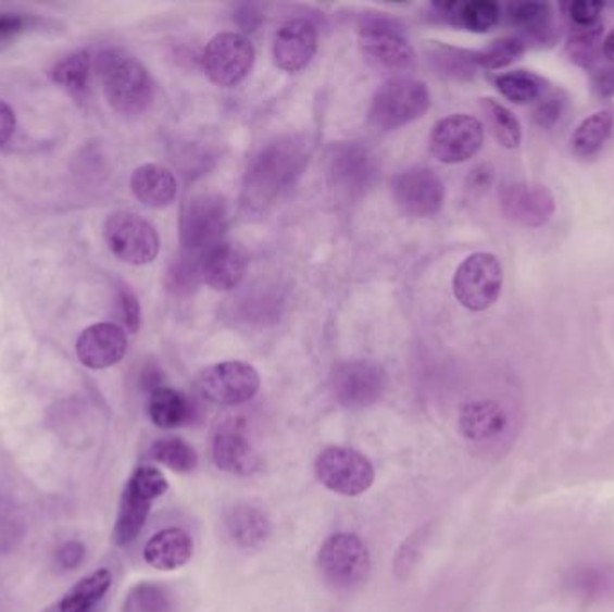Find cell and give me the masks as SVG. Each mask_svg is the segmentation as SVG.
<instances>
[{
  "label": "cell",
  "instance_id": "cell-1",
  "mask_svg": "<svg viewBox=\"0 0 614 612\" xmlns=\"http://www.w3.org/2000/svg\"><path fill=\"white\" fill-rule=\"evenodd\" d=\"M308 146L299 137H280L264 145L245 173L241 205L248 216H261L297 184L308 165Z\"/></svg>",
  "mask_w": 614,
  "mask_h": 612
},
{
  "label": "cell",
  "instance_id": "cell-2",
  "mask_svg": "<svg viewBox=\"0 0 614 612\" xmlns=\"http://www.w3.org/2000/svg\"><path fill=\"white\" fill-rule=\"evenodd\" d=\"M98 74L110 107L124 115H137L150 107L153 79L145 65L121 49L98 57Z\"/></svg>",
  "mask_w": 614,
  "mask_h": 612
},
{
  "label": "cell",
  "instance_id": "cell-3",
  "mask_svg": "<svg viewBox=\"0 0 614 612\" xmlns=\"http://www.w3.org/2000/svg\"><path fill=\"white\" fill-rule=\"evenodd\" d=\"M428 87L412 77H393L372 99L368 118L379 132H392L417 121L428 112Z\"/></svg>",
  "mask_w": 614,
  "mask_h": 612
},
{
  "label": "cell",
  "instance_id": "cell-4",
  "mask_svg": "<svg viewBox=\"0 0 614 612\" xmlns=\"http://www.w3.org/2000/svg\"><path fill=\"white\" fill-rule=\"evenodd\" d=\"M227 225V201L222 196H192L180 216L181 253L202 261L209 248L223 241Z\"/></svg>",
  "mask_w": 614,
  "mask_h": 612
},
{
  "label": "cell",
  "instance_id": "cell-5",
  "mask_svg": "<svg viewBox=\"0 0 614 612\" xmlns=\"http://www.w3.org/2000/svg\"><path fill=\"white\" fill-rule=\"evenodd\" d=\"M167 489V479L156 467L142 465L131 474L121 499L120 515L114 528L115 545L128 546L139 537L150 515L151 504L164 496Z\"/></svg>",
  "mask_w": 614,
  "mask_h": 612
},
{
  "label": "cell",
  "instance_id": "cell-6",
  "mask_svg": "<svg viewBox=\"0 0 614 612\" xmlns=\"http://www.w3.org/2000/svg\"><path fill=\"white\" fill-rule=\"evenodd\" d=\"M362 51L374 67L387 73H406L415 67V51L398 22L385 15L363 16L360 24Z\"/></svg>",
  "mask_w": 614,
  "mask_h": 612
},
{
  "label": "cell",
  "instance_id": "cell-7",
  "mask_svg": "<svg viewBox=\"0 0 614 612\" xmlns=\"http://www.w3.org/2000/svg\"><path fill=\"white\" fill-rule=\"evenodd\" d=\"M318 567L329 586L340 591H352L363 586L371 575V551L362 537L336 534L322 545Z\"/></svg>",
  "mask_w": 614,
  "mask_h": 612
},
{
  "label": "cell",
  "instance_id": "cell-8",
  "mask_svg": "<svg viewBox=\"0 0 614 612\" xmlns=\"http://www.w3.org/2000/svg\"><path fill=\"white\" fill-rule=\"evenodd\" d=\"M104 241L115 258L134 266L153 263L161 252L155 227L135 212H114L104 223Z\"/></svg>",
  "mask_w": 614,
  "mask_h": 612
},
{
  "label": "cell",
  "instance_id": "cell-9",
  "mask_svg": "<svg viewBox=\"0 0 614 612\" xmlns=\"http://www.w3.org/2000/svg\"><path fill=\"white\" fill-rule=\"evenodd\" d=\"M387 386V372L372 360L343 361L330 374L333 396L347 410H363L376 404L385 396Z\"/></svg>",
  "mask_w": 614,
  "mask_h": 612
},
{
  "label": "cell",
  "instance_id": "cell-10",
  "mask_svg": "<svg viewBox=\"0 0 614 612\" xmlns=\"http://www.w3.org/2000/svg\"><path fill=\"white\" fill-rule=\"evenodd\" d=\"M503 268L496 255L473 253L460 264L453 278L454 297L469 311H486L500 299Z\"/></svg>",
  "mask_w": 614,
  "mask_h": 612
},
{
  "label": "cell",
  "instance_id": "cell-11",
  "mask_svg": "<svg viewBox=\"0 0 614 612\" xmlns=\"http://www.w3.org/2000/svg\"><path fill=\"white\" fill-rule=\"evenodd\" d=\"M316 478L326 489L341 496H360L374 484V465L356 449L333 446L318 454Z\"/></svg>",
  "mask_w": 614,
  "mask_h": 612
},
{
  "label": "cell",
  "instance_id": "cell-12",
  "mask_svg": "<svg viewBox=\"0 0 614 612\" xmlns=\"http://www.w3.org/2000/svg\"><path fill=\"white\" fill-rule=\"evenodd\" d=\"M327 159L330 187L343 198H360L376 182V157L362 142H338L330 148Z\"/></svg>",
  "mask_w": 614,
  "mask_h": 612
},
{
  "label": "cell",
  "instance_id": "cell-13",
  "mask_svg": "<svg viewBox=\"0 0 614 612\" xmlns=\"http://www.w3.org/2000/svg\"><path fill=\"white\" fill-rule=\"evenodd\" d=\"M197 386L206 401L220 407H239L255 397L261 388V377L250 363L223 361L200 372Z\"/></svg>",
  "mask_w": 614,
  "mask_h": 612
},
{
  "label": "cell",
  "instance_id": "cell-14",
  "mask_svg": "<svg viewBox=\"0 0 614 612\" xmlns=\"http://www.w3.org/2000/svg\"><path fill=\"white\" fill-rule=\"evenodd\" d=\"M202 62L217 87H236L252 71L255 49L241 33H220L206 43Z\"/></svg>",
  "mask_w": 614,
  "mask_h": 612
},
{
  "label": "cell",
  "instance_id": "cell-15",
  "mask_svg": "<svg viewBox=\"0 0 614 612\" xmlns=\"http://www.w3.org/2000/svg\"><path fill=\"white\" fill-rule=\"evenodd\" d=\"M484 145V124L473 115L453 114L440 118L429 135V151L442 164H462Z\"/></svg>",
  "mask_w": 614,
  "mask_h": 612
},
{
  "label": "cell",
  "instance_id": "cell-16",
  "mask_svg": "<svg viewBox=\"0 0 614 612\" xmlns=\"http://www.w3.org/2000/svg\"><path fill=\"white\" fill-rule=\"evenodd\" d=\"M393 200L410 217H434L444 205L446 189L439 175L426 167L403 171L393 180Z\"/></svg>",
  "mask_w": 614,
  "mask_h": 612
},
{
  "label": "cell",
  "instance_id": "cell-17",
  "mask_svg": "<svg viewBox=\"0 0 614 612\" xmlns=\"http://www.w3.org/2000/svg\"><path fill=\"white\" fill-rule=\"evenodd\" d=\"M501 211L519 227L541 228L552 222L555 196L542 184L512 182L500 192Z\"/></svg>",
  "mask_w": 614,
  "mask_h": 612
},
{
  "label": "cell",
  "instance_id": "cell-18",
  "mask_svg": "<svg viewBox=\"0 0 614 612\" xmlns=\"http://www.w3.org/2000/svg\"><path fill=\"white\" fill-rule=\"evenodd\" d=\"M212 460L217 469L238 476H250L259 471L261 459L250 444L241 419H228L217 426L212 437Z\"/></svg>",
  "mask_w": 614,
  "mask_h": 612
},
{
  "label": "cell",
  "instance_id": "cell-19",
  "mask_svg": "<svg viewBox=\"0 0 614 612\" xmlns=\"http://www.w3.org/2000/svg\"><path fill=\"white\" fill-rule=\"evenodd\" d=\"M128 350L126 330L117 324L101 322L83 330L76 341V354L83 365L103 371L117 365Z\"/></svg>",
  "mask_w": 614,
  "mask_h": 612
},
{
  "label": "cell",
  "instance_id": "cell-20",
  "mask_svg": "<svg viewBox=\"0 0 614 612\" xmlns=\"http://www.w3.org/2000/svg\"><path fill=\"white\" fill-rule=\"evenodd\" d=\"M250 253L239 242L223 241L206 250L202 258L203 283L214 291H233L243 283Z\"/></svg>",
  "mask_w": 614,
  "mask_h": 612
},
{
  "label": "cell",
  "instance_id": "cell-21",
  "mask_svg": "<svg viewBox=\"0 0 614 612\" xmlns=\"http://www.w3.org/2000/svg\"><path fill=\"white\" fill-rule=\"evenodd\" d=\"M318 47V32L308 18H293L280 27L274 40V60L286 73H299L310 65Z\"/></svg>",
  "mask_w": 614,
  "mask_h": 612
},
{
  "label": "cell",
  "instance_id": "cell-22",
  "mask_svg": "<svg viewBox=\"0 0 614 612\" xmlns=\"http://www.w3.org/2000/svg\"><path fill=\"white\" fill-rule=\"evenodd\" d=\"M459 429L469 442H498L511 429V415L492 399L465 402L460 410Z\"/></svg>",
  "mask_w": 614,
  "mask_h": 612
},
{
  "label": "cell",
  "instance_id": "cell-23",
  "mask_svg": "<svg viewBox=\"0 0 614 612\" xmlns=\"http://www.w3.org/2000/svg\"><path fill=\"white\" fill-rule=\"evenodd\" d=\"M195 553L191 536L181 528H167L151 537L145 546V561L161 572L186 566Z\"/></svg>",
  "mask_w": 614,
  "mask_h": 612
},
{
  "label": "cell",
  "instance_id": "cell-24",
  "mask_svg": "<svg viewBox=\"0 0 614 612\" xmlns=\"http://www.w3.org/2000/svg\"><path fill=\"white\" fill-rule=\"evenodd\" d=\"M129 187L135 198L151 209L171 205L178 191L175 175L161 164L139 165L129 178Z\"/></svg>",
  "mask_w": 614,
  "mask_h": 612
},
{
  "label": "cell",
  "instance_id": "cell-25",
  "mask_svg": "<svg viewBox=\"0 0 614 612\" xmlns=\"http://www.w3.org/2000/svg\"><path fill=\"white\" fill-rule=\"evenodd\" d=\"M228 536L241 548H259L268 540L272 523L263 510L250 503H238L225 515Z\"/></svg>",
  "mask_w": 614,
  "mask_h": 612
},
{
  "label": "cell",
  "instance_id": "cell-26",
  "mask_svg": "<svg viewBox=\"0 0 614 612\" xmlns=\"http://www.w3.org/2000/svg\"><path fill=\"white\" fill-rule=\"evenodd\" d=\"M437 11L446 22L467 32L487 33L498 26L501 8L492 0H469V2H444L437 4Z\"/></svg>",
  "mask_w": 614,
  "mask_h": 612
},
{
  "label": "cell",
  "instance_id": "cell-27",
  "mask_svg": "<svg viewBox=\"0 0 614 612\" xmlns=\"http://www.w3.org/2000/svg\"><path fill=\"white\" fill-rule=\"evenodd\" d=\"M509 18L522 29L525 41L547 46L557 40L553 8L548 2H519L509 8Z\"/></svg>",
  "mask_w": 614,
  "mask_h": 612
},
{
  "label": "cell",
  "instance_id": "cell-28",
  "mask_svg": "<svg viewBox=\"0 0 614 612\" xmlns=\"http://www.w3.org/2000/svg\"><path fill=\"white\" fill-rule=\"evenodd\" d=\"M110 587L112 573L109 570H98L82 578L60 602L46 609V612H98Z\"/></svg>",
  "mask_w": 614,
  "mask_h": 612
},
{
  "label": "cell",
  "instance_id": "cell-29",
  "mask_svg": "<svg viewBox=\"0 0 614 612\" xmlns=\"http://www.w3.org/2000/svg\"><path fill=\"white\" fill-rule=\"evenodd\" d=\"M148 413L156 427L176 429L191 421L192 408L191 402L181 391L170 386H161L150 394Z\"/></svg>",
  "mask_w": 614,
  "mask_h": 612
},
{
  "label": "cell",
  "instance_id": "cell-30",
  "mask_svg": "<svg viewBox=\"0 0 614 612\" xmlns=\"http://www.w3.org/2000/svg\"><path fill=\"white\" fill-rule=\"evenodd\" d=\"M614 129L613 110L604 109L594 112L578 124L572 135V150L578 159H591L600 153L610 140Z\"/></svg>",
  "mask_w": 614,
  "mask_h": 612
},
{
  "label": "cell",
  "instance_id": "cell-31",
  "mask_svg": "<svg viewBox=\"0 0 614 612\" xmlns=\"http://www.w3.org/2000/svg\"><path fill=\"white\" fill-rule=\"evenodd\" d=\"M566 584L582 600H602L614 592V572L600 564H580L569 572Z\"/></svg>",
  "mask_w": 614,
  "mask_h": 612
},
{
  "label": "cell",
  "instance_id": "cell-32",
  "mask_svg": "<svg viewBox=\"0 0 614 612\" xmlns=\"http://www.w3.org/2000/svg\"><path fill=\"white\" fill-rule=\"evenodd\" d=\"M494 85L503 98L516 104L536 103L548 90L547 79L528 71L500 74L494 77Z\"/></svg>",
  "mask_w": 614,
  "mask_h": 612
},
{
  "label": "cell",
  "instance_id": "cell-33",
  "mask_svg": "<svg viewBox=\"0 0 614 612\" xmlns=\"http://www.w3.org/2000/svg\"><path fill=\"white\" fill-rule=\"evenodd\" d=\"M481 110L494 139L506 150H516L522 145L523 129L516 115L494 99H481Z\"/></svg>",
  "mask_w": 614,
  "mask_h": 612
},
{
  "label": "cell",
  "instance_id": "cell-34",
  "mask_svg": "<svg viewBox=\"0 0 614 612\" xmlns=\"http://www.w3.org/2000/svg\"><path fill=\"white\" fill-rule=\"evenodd\" d=\"M90 71H92L90 54L87 51H78L54 63L49 76L68 92L79 93L87 90Z\"/></svg>",
  "mask_w": 614,
  "mask_h": 612
},
{
  "label": "cell",
  "instance_id": "cell-35",
  "mask_svg": "<svg viewBox=\"0 0 614 612\" xmlns=\"http://www.w3.org/2000/svg\"><path fill=\"white\" fill-rule=\"evenodd\" d=\"M151 459L175 473H191L198 465V454L180 438H162L150 449Z\"/></svg>",
  "mask_w": 614,
  "mask_h": 612
},
{
  "label": "cell",
  "instance_id": "cell-36",
  "mask_svg": "<svg viewBox=\"0 0 614 612\" xmlns=\"http://www.w3.org/2000/svg\"><path fill=\"white\" fill-rule=\"evenodd\" d=\"M602 35H604L602 24L593 27H577L566 46L572 62L577 63L580 67H591L602 54V41H604Z\"/></svg>",
  "mask_w": 614,
  "mask_h": 612
},
{
  "label": "cell",
  "instance_id": "cell-37",
  "mask_svg": "<svg viewBox=\"0 0 614 612\" xmlns=\"http://www.w3.org/2000/svg\"><path fill=\"white\" fill-rule=\"evenodd\" d=\"M431 60L440 74L456 77V79H469L480 68L476 52L454 49V47H437Z\"/></svg>",
  "mask_w": 614,
  "mask_h": 612
},
{
  "label": "cell",
  "instance_id": "cell-38",
  "mask_svg": "<svg viewBox=\"0 0 614 612\" xmlns=\"http://www.w3.org/2000/svg\"><path fill=\"white\" fill-rule=\"evenodd\" d=\"M527 51V41L517 37H505L492 41L484 51L476 52L478 65L487 71H498L517 62Z\"/></svg>",
  "mask_w": 614,
  "mask_h": 612
},
{
  "label": "cell",
  "instance_id": "cell-39",
  "mask_svg": "<svg viewBox=\"0 0 614 612\" xmlns=\"http://www.w3.org/2000/svg\"><path fill=\"white\" fill-rule=\"evenodd\" d=\"M124 612H171L170 595L155 584H140L129 592Z\"/></svg>",
  "mask_w": 614,
  "mask_h": 612
},
{
  "label": "cell",
  "instance_id": "cell-40",
  "mask_svg": "<svg viewBox=\"0 0 614 612\" xmlns=\"http://www.w3.org/2000/svg\"><path fill=\"white\" fill-rule=\"evenodd\" d=\"M564 110H566V99H564L563 93H544L537 101L536 110H534V121L541 128H553L563 117Z\"/></svg>",
  "mask_w": 614,
  "mask_h": 612
},
{
  "label": "cell",
  "instance_id": "cell-41",
  "mask_svg": "<svg viewBox=\"0 0 614 612\" xmlns=\"http://www.w3.org/2000/svg\"><path fill=\"white\" fill-rule=\"evenodd\" d=\"M117 313H120L124 329H128L129 333H137V330H139V299H137V295H135L128 286H123V288H120V291H117Z\"/></svg>",
  "mask_w": 614,
  "mask_h": 612
},
{
  "label": "cell",
  "instance_id": "cell-42",
  "mask_svg": "<svg viewBox=\"0 0 614 612\" xmlns=\"http://www.w3.org/2000/svg\"><path fill=\"white\" fill-rule=\"evenodd\" d=\"M604 10L602 2H586L577 0L568 8V15L577 27H593L600 24L599 18Z\"/></svg>",
  "mask_w": 614,
  "mask_h": 612
},
{
  "label": "cell",
  "instance_id": "cell-43",
  "mask_svg": "<svg viewBox=\"0 0 614 612\" xmlns=\"http://www.w3.org/2000/svg\"><path fill=\"white\" fill-rule=\"evenodd\" d=\"M57 557L60 566L65 567V570H74L85 559V546L79 540H68L58 550Z\"/></svg>",
  "mask_w": 614,
  "mask_h": 612
},
{
  "label": "cell",
  "instance_id": "cell-44",
  "mask_svg": "<svg viewBox=\"0 0 614 612\" xmlns=\"http://www.w3.org/2000/svg\"><path fill=\"white\" fill-rule=\"evenodd\" d=\"M27 27H29V21L26 16L2 13L0 15V41L15 38L16 35L26 32Z\"/></svg>",
  "mask_w": 614,
  "mask_h": 612
},
{
  "label": "cell",
  "instance_id": "cell-45",
  "mask_svg": "<svg viewBox=\"0 0 614 612\" xmlns=\"http://www.w3.org/2000/svg\"><path fill=\"white\" fill-rule=\"evenodd\" d=\"M16 117L10 104L0 101V146L8 145L15 134Z\"/></svg>",
  "mask_w": 614,
  "mask_h": 612
},
{
  "label": "cell",
  "instance_id": "cell-46",
  "mask_svg": "<svg viewBox=\"0 0 614 612\" xmlns=\"http://www.w3.org/2000/svg\"><path fill=\"white\" fill-rule=\"evenodd\" d=\"M593 88L594 92L599 93L600 98H613L614 96V68L604 67L599 68L593 74Z\"/></svg>",
  "mask_w": 614,
  "mask_h": 612
},
{
  "label": "cell",
  "instance_id": "cell-47",
  "mask_svg": "<svg viewBox=\"0 0 614 612\" xmlns=\"http://www.w3.org/2000/svg\"><path fill=\"white\" fill-rule=\"evenodd\" d=\"M239 26L243 27V32H255L261 24V15L253 5H243L236 15Z\"/></svg>",
  "mask_w": 614,
  "mask_h": 612
},
{
  "label": "cell",
  "instance_id": "cell-48",
  "mask_svg": "<svg viewBox=\"0 0 614 612\" xmlns=\"http://www.w3.org/2000/svg\"><path fill=\"white\" fill-rule=\"evenodd\" d=\"M492 184V170L487 165H481L473 173V189H481L486 191Z\"/></svg>",
  "mask_w": 614,
  "mask_h": 612
},
{
  "label": "cell",
  "instance_id": "cell-49",
  "mask_svg": "<svg viewBox=\"0 0 614 612\" xmlns=\"http://www.w3.org/2000/svg\"><path fill=\"white\" fill-rule=\"evenodd\" d=\"M602 54H604L607 62L614 65V29H611V32L607 33V37L602 41Z\"/></svg>",
  "mask_w": 614,
  "mask_h": 612
}]
</instances>
